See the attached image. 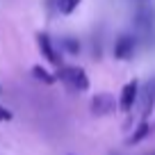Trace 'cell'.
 I'll return each mask as SVG.
<instances>
[{
	"label": "cell",
	"mask_w": 155,
	"mask_h": 155,
	"mask_svg": "<svg viewBox=\"0 0 155 155\" xmlns=\"http://www.w3.org/2000/svg\"><path fill=\"white\" fill-rule=\"evenodd\" d=\"M12 116H14V114H12V112L7 110V107H2V105H0V121H12Z\"/></svg>",
	"instance_id": "11"
},
{
	"label": "cell",
	"mask_w": 155,
	"mask_h": 155,
	"mask_svg": "<svg viewBox=\"0 0 155 155\" xmlns=\"http://www.w3.org/2000/svg\"><path fill=\"white\" fill-rule=\"evenodd\" d=\"M150 130H153V126H150V123H146V121H144V123H139L137 132H135V135H132L128 141H130V144H137V141H141L144 137H148V135H150Z\"/></svg>",
	"instance_id": "7"
},
{
	"label": "cell",
	"mask_w": 155,
	"mask_h": 155,
	"mask_svg": "<svg viewBox=\"0 0 155 155\" xmlns=\"http://www.w3.org/2000/svg\"><path fill=\"white\" fill-rule=\"evenodd\" d=\"M57 80L64 82L71 91H87L89 89V78L82 66H59Z\"/></svg>",
	"instance_id": "1"
},
{
	"label": "cell",
	"mask_w": 155,
	"mask_h": 155,
	"mask_svg": "<svg viewBox=\"0 0 155 155\" xmlns=\"http://www.w3.org/2000/svg\"><path fill=\"white\" fill-rule=\"evenodd\" d=\"M32 75L37 78V80H41V82H44V84H53L55 80H57V75H53V73H48V71H46V68H41V66H39V64H37V66H32Z\"/></svg>",
	"instance_id": "6"
},
{
	"label": "cell",
	"mask_w": 155,
	"mask_h": 155,
	"mask_svg": "<svg viewBox=\"0 0 155 155\" xmlns=\"http://www.w3.org/2000/svg\"><path fill=\"white\" fill-rule=\"evenodd\" d=\"M78 5H80V0H59V12L62 14H71Z\"/></svg>",
	"instance_id": "9"
},
{
	"label": "cell",
	"mask_w": 155,
	"mask_h": 155,
	"mask_svg": "<svg viewBox=\"0 0 155 155\" xmlns=\"http://www.w3.org/2000/svg\"><path fill=\"white\" fill-rule=\"evenodd\" d=\"M64 46H66L68 53H78V50H80V44H75V41H71V39H64Z\"/></svg>",
	"instance_id": "10"
},
{
	"label": "cell",
	"mask_w": 155,
	"mask_h": 155,
	"mask_svg": "<svg viewBox=\"0 0 155 155\" xmlns=\"http://www.w3.org/2000/svg\"><path fill=\"white\" fill-rule=\"evenodd\" d=\"M37 44H39L41 55H44L53 66H62V57H59V53L55 50V46H53V41H50L48 34H37Z\"/></svg>",
	"instance_id": "3"
},
{
	"label": "cell",
	"mask_w": 155,
	"mask_h": 155,
	"mask_svg": "<svg viewBox=\"0 0 155 155\" xmlns=\"http://www.w3.org/2000/svg\"><path fill=\"white\" fill-rule=\"evenodd\" d=\"M137 96H139V82L132 80V82H128L126 87H123V91H121V101H119L121 110L123 112H130L132 105L137 103Z\"/></svg>",
	"instance_id": "5"
},
{
	"label": "cell",
	"mask_w": 155,
	"mask_h": 155,
	"mask_svg": "<svg viewBox=\"0 0 155 155\" xmlns=\"http://www.w3.org/2000/svg\"><path fill=\"white\" fill-rule=\"evenodd\" d=\"M153 103H155V84L150 87L148 84V91H146V103H144V114H148L153 110Z\"/></svg>",
	"instance_id": "8"
},
{
	"label": "cell",
	"mask_w": 155,
	"mask_h": 155,
	"mask_svg": "<svg viewBox=\"0 0 155 155\" xmlns=\"http://www.w3.org/2000/svg\"><path fill=\"white\" fill-rule=\"evenodd\" d=\"M132 55H135V37L121 34L114 44V57L116 59H130Z\"/></svg>",
	"instance_id": "4"
},
{
	"label": "cell",
	"mask_w": 155,
	"mask_h": 155,
	"mask_svg": "<svg viewBox=\"0 0 155 155\" xmlns=\"http://www.w3.org/2000/svg\"><path fill=\"white\" fill-rule=\"evenodd\" d=\"M91 114H96V116H110L112 112L116 110V101H114V96L112 94H107V91H101V94H96V96L91 98Z\"/></svg>",
	"instance_id": "2"
},
{
	"label": "cell",
	"mask_w": 155,
	"mask_h": 155,
	"mask_svg": "<svg viewBox=\"0 0 155 155\" xmlns=\"http://www.w3.org/2000/svg\"><path fill=\"white\" fill-rule=\"evenodd\" d=\"M0 96H2V84H0Z\"/></svg>",
	"instance_id": "12"
}]
</instances>
